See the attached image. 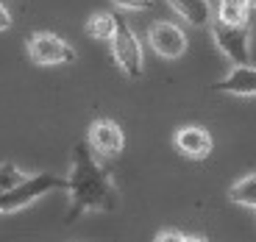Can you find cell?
Segmentation results:
<instances>
[{"instance_id": "cell-5", "label": "cell", "mask_w": 256, "mask_h": 242, "mask_svg": "<svg viewBox=\"0 0 256 242\" xmlns=\"http://www.w3.org/2000/svg\"><path fill=\"white\" fill-rule=\"evenodd\" d=\"M28 53L36 64H64V62H76V50H72L62 36L48 31H39L28 42Z\"/></svg>"}, {"instance_id": "cell-8", "label": "cell", "mask_w": 256, "mask_h": 242, "mask_svg": "<svg viewBox=\"0 0 256 242\" xmlns=\"http://www.w3.org/2000/svg\"><path fill=\"white\" fill-rule=\"evenodd\" d=\"M214 90L220 92H231L240 98H254L256 95V70L254 64H234V70L226 78H220L214 84Z\"/></svg>"}, {"instance_id": "cell-18", "label": "cell", "mask_w": 256, "mask_h": 242, "mask_svg": "<svg viewBox=\"0 0 256 242\" xmlns=\"http://www.w3.org/2000/svg\"><path fill=\"white\" fill-rule=\"evenodd\" d=\"M226 6H254V0H220Z\"/></svg>"}, {"instance_id": "cell-14", "label": "cell", "mask_w": 256, "mask_h": 242, "mask_svg": "<svg viewBox=\"0 0 256 242\" xmlns=\"http://www.w3.org/2000/svg\"><path fill=\"white\" fill-rule=\"evenodd\" d=\"M22 178H26V172L20 170L17 164H12V162H3V164H0V192L12 190V186L20 184Z\"/></svg>"}, {"instance_id": "cell-2", "label": "cell", "mask_w": 256, "mask_h": 242, "mask_svg": "<svg viewBox=\"0 0 256 242\" xmlns=\"http://www.w3.org/2000/svg\"><path fill=\"white\" fill-rule=\"evenodd\" d=\"M67 181L58 178V176H50V172H36V176H26V178L14 184L12 190L0 192V214H8V212H17L22 206L34 204L36 198L48 195L53 190H64Z\"/></svg>"}, {"instance_id": "cell-15", "label": "cell", "mask_w": 256, "mask_h": 242, "mask_svg": "<svg viewBox=\"0 0 256 242\" xmlns=\"http://www.w3.org/2000/svg\"><path fill=\"white\" fill-rule=\"evenodd\" d=\"M117 8H126V12H148L154 8V0H114Z\"/></svg>"}, {"instance_id": "cell-7", "label": "cell", "mask_w": 256, "mask_h": 242, "mask_svg": "<svg viewBox=\"0 0 256 242\" xmlns=\"http://www.w3.org/2000/svg\"><path fill=\"white\" fill-rule=\"evenodd\" d=\"M90 145H92V150L103 153V156H114V153L122 150L126 140H122V131H120L117 122L98 120V122H92V128H90Z\"/></svg>"}, {"instance_id": "cell-11", "label": "cell", "mask_w": 256, "mask_h": 242, "mask_svg": "<svg viewBox=\"0 0 256 242\" xmlns=\"http://www.w3.org/2000/svg\"><path fill=\"white\" fill-rule=\"evenodd\" d=\"M228 198L234 200V204L254 209L256 206V176L254 172H248V176H242L240 181H234L231 190H228Z\"/></svg>"}, {"instance_id": "cell-1", "label": "cell", "mask_w": 256, "mask_h": 242, "mask_svg": "<svg viewBox=\"0 0 256 242\" xmlns=\"http://www.w3.org/2000/svg\"><path fill=\"white\" fill-rule=\"evenodd\" d=\"M72 206L67 212V220H76L81 212H114L117 209V190L109 181L106 170L98 164L90 142H78L72 150V170L67 186Z\"/></svg>"}, {"instance_id": "cell-6", "label": "cell", "mask_w": 256, "mask_h": 242, "mask_svg": "<svg viewBox=\"0 0 256 242\" xmlns=\"http://www.w3.org/2000/svg\"><path fill=\"white\" fill-rule=\"evenodd\" d=\"M148 42L164 58H178L186 50V34L173 22H154L148 28Z\"/></svg>"}, {"instance_id": "cell-16", "label": "cell", "mask_w": 256, "mask_h": 242, "mask_svg": "<svg viewBox=\"0 0 256 242\" xmlns=\"http://www.w3.org/2000/svg\"><path fill=\"white\" fill-rule=\"evenodd\" d=\"M156 240H159V242H164V240H181V242H186L190 236L181 234V231H162V234H156Z\"/></svg>"}, {"instance_id": "cell-4", "label": "cell", "mask_w": 256, "mask_h": 242, "mask_svg": "<svg viewBox=\"0 0 256 242\" xmlns=\"http://www.w3.org/2000/svg\"><path fill=\"white\" fill-rule=\"evenodd\" d=\"M112 53L114 62L120 64V70L128 78H140L142 76V45L136 34L128 28V22L122 17H117L114 34H112Z\"/></svg>"}, {"instance_id": "cell-3", "label": "cell", "mask_w": 256, "mask_h": 242, "mask_svg": "<svg viewBox=\"0 0 256 242\" xmlns=\"http://www.w3.org/2000/svg\"><path fill=\"white\" fill-rule=\"evenodd\" d=\"M212 36L234 64H250V26L245 22H212Z\"/></svg>"}, {"instance_id": "cell-9", "label": "cell", "mask_w": 256, "mask_h": 242, "mask_svg": "<svg viewBox=\"0 0 256 242\" xmlns=\"http://www.w3.org/2000/svg\"><path fill=\"white\" fill-rule=\"evenodd\" d=\"M176 148L181 153H186L190 159H206L212 153V136L200 126H186L176 134Z\"/></svg>"}, {"instance_id": "cell-12", "label": "cell", "mask_w": 256, "mask_h": 242, "mask_svg": "<svg viewBox=\"0 0 256 242\" xmlns=\"http://www.w3.org/2000/svg\"><path fill=\"white\" fill-rule=\"evenodd\" d=\"M114 22H117L114 14L100 12L86 22V34H90L92 39H103V42H106V39H112V34H114Z\"/></svg>"}, {"instance_id": "cell-17", "label": "cell", "mask_w": 256, "mask_h": 242, "mask_svg": "<svg viewBox=\"0 0 256 242\" xmlns=\"http://www.w3.org/2000/svg\"><path fill=\"white\" fill-rule=\"evenodd\" d=\"M6 28H12V14L6 6H0V31H6Z\"/></svg>"}, {"instance_id": "cell-13", "label": "cell", "mask_w": 256, "mask_h": 242, "mask_svg": "<svg viewBox=\"0 0 256 242\" xmlns=\"http://www.w3.org/2000/svg\"><path fill=\"white\" fill-rule=\"evenodd\" d=\"M250 17H254V6H218V20L220 22H245L250 26Z\"/></svg>"}, {"instance_id": "cell-10", "label": "cell", "mask_w": 256, "mask_h": 242, "mask_svg": "<svg viewBox=\"0 0 256 242\" xmlns=\"http://www.w3.org/2000/svg\"><path fill=\"white\" fill-rule=\"evenodd\" d=\"M173 12L192 26H206L212 22V3L209 0H170Z\"/></svg>"}]
</instances>
